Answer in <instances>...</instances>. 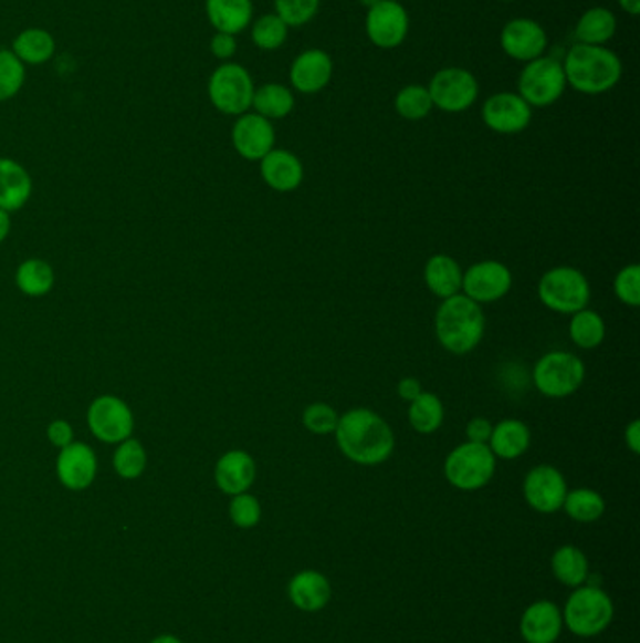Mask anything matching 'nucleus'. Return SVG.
<instances>
[{"mask_svg":"<svg viewBox=\"0 0 640 643\" xmlns=\"http://www.w3.org/2000/svg\"><path fill=\"white\" fill-rule=\"evenodd\" d=\"M336 444L349 461L363 467L386 463L395 450L391 425L370 408H352L338 418Z\"/></svg>","mask_w":640,"mask_h":643,"instance_id":"f257e3e1","label":"nucleus"},{"mask_svg":"<svg viewBox=\"0 0 640 643\" xmlns=\"http://www.w3.org/2000/svg\"><path fill=\"white\" fill-rule=\"evenodd\" d=\"M567 85L583 94H604L622 80V61L605 45L575 44L562 63Z\"/></svg>","mask_w":640,"mask_h":643,"instance_id":"f03ea898","label":"nucleus"},{"mask_svg":"<svg viewBox=\"0 0 640 643\" xmlns=\"http://www.w3.org/2000/svg\"><path fill=\"white\" fill-rule=\"evenodd\" d=\"M436 338L443 349L464 356L470 354L485 335V313L468 295L457 294L442 301L436 313Z\"/></svg>","mask_w":640,"mask_h":643,"instance_id":"7ed1b4c3","label":"nucleus"},{"mask_svg":"<svg viewBox=\"0 0 640 643\" xmlns=\"http://www.w3.org/2000/svg\"><path fill=\"white\" fill-rule=\"evenodd\" d=\"M562 618L567 631L575 636H599L609 629L615 619V604L604 589L580 585L567 599Z\"/></svg>","mask_w":640,"mask_h":643,"instance_id":"20e7f679","label":"nucleus"},{"mask_svg":"<svg viewBox=\"0 0 640 643\" xmlns=\"http://www.w3.org/2000/svg\"><path fill=\"white\" fill-rule=\"evenodd\" d=\"M537 294L543 305L558 314H575L590 303L591 288L580 269L558 266L542 277Z\"/></svg>","mask_w":640,"mask_h":643,"instance_id":"39448f33","label":"nucleus"},{"mask_svg":"<svg viewBox=\"0 0 640 643\" xmlns=\"http://www.w3.org/2000/svg\"><path fill=\"white\" fill-rule=\"evenodd\" d=\"M532 378L539 394L550 400H564L583 386L586 378L585 362L573 352L554 350L537 360Z\"/></svg>","mask_w":640,"mask_h":643,"instance_id":"423d86ee","label":"nucleus"},{"mask_svg":"<svg viewBox=\"0 0 640 643\" xmlns=\"http://www.w3.org/2000/svg\"><path fill=\"white\" fill-rule=\"evenodd\" d=\"M496 473V457L489 444L464 443L457 446L443 465V475L460 491H478L491 484Z\"/></svg>","mask_w":640,"mask_h":643,"instance_id":"0eeeda50","label":"nucleus"},{"mask_svg":"<svg viewBox=\"0 0 640 643\" xmlns=\"http://www.w3.org/2000/svg\"><path fill=\"white\" fill-rule=\"evenodd\" d=\"M254 82L249 70L237 63H222L212 72L207 93L212 106L224 115H243L254 101Z\"/></svg>","mask_w":640,"mask_h":643,"instance_id":"6e6552de","label":"nucleus"},{"mask_svg":"<svg viewBox=\"0 0 640 643\" xmlns=\"http://www.w3.org/2000/svg\"><path fill=\"white\" fill-rule=\"evenodd\" d=\"M566 74L558 59L539 56L529 61L518 77V94L529 107L553 106L566 91Z\"/></svg>","mask_w":640,"mask_h":643,"instance_id":"1a4fd4ad","label":"nucleus"},{"mask_svg":"<svg viewBox=\"0 0 640 643\" xmlns=\"http://www.w3.org/2000/svg\"><path fill=\"white\" fill-rule=\"evenodd\" d=\"M88 429L107 444L125 443L134 432V414L125 401L115 395H99L88 406Z\"/></svg>","mask_w":640,"mask_h":643,"instance_id":"9d476101","label":"nucleus"},{"mask_svg":"<svg viewBox=\"0 0 640 643\" xmlns=\"http://www.w3.org/2000/svg\"><path fill=\"white\" fill-rule=\"evenodd\" d=\"M427 89L432 104L442 112H466L478 101V80L472 72L464 69L440 70Z\"/></svg>","mask_w":640,"mask_h":643,"instance_id":"9b49d317","label":"nucleus"},{"mask_svg":"<svg viewBox=\"0 0 640 643\" xmlns=\"http://www.w3.org/2000/svg\"><path fill=\"white\" fill-rule=\"evenodd\" d=\"M513 276L505 263L497 260H483L473 263L462 277V294L479 305L494 303L510 294Z\"/></svg>","mask_w":640,"mask_h":643,"instance_id":"f8f14e48","label":"nucleus"},{"mask_svg":"<svg viewBox=\"0 0 640 643\" xmlns=\"http://www.w3.org/2000/svg\"><path fill=\"white\" fill-rule=\"evenodd\" d=\"M567 491L566 476L553 465H537L524 478V499L535 512H558L564 506Z\"/></svg>","mask_w":640,"mask_h":643,"instance_id":"ddd939ff","label":"nucleus"},{"mask_svg":"<svg viewBox=\"0 0 640 643\" xmlns=\"http://www.w3.org/2000/svg\"><path fill=\"white\" fill-rule=\"evenodd\" d=\"M410 31V15L397 0H381L367 13V34L379 50H395Z\"/></svg>","mask_w":640,"mask_h":643,"instance_id":"4468645a","label":"nucleus"},{"mask_svg":"<svg viewBox=\"0 0 640 643\" xmlns=\"http://www.w3.org/2000/svg\"><path fill=\"white\" fill-rule=\"evenodd\" d=\"M274 139L276 134L273 123L255 112L239 115L231 131V142L237 153L252 163H260L274 149Z\"/></svg>","mask_w":640,"mask_h":643,"instance_id":"2eb2a0df","label":"nucleus"},{"mask_svg":"<svg viewBox=\"0 0 640 643\" xmlns=\"http://www.w3.org/2000/svg\"><path fill=\"white\" fill-rule=\"evenodd\" d=\"M481 117L492 132L518 134L528 128L532 107L518 93H497L483 104Z\"/></svg>","mask_w":640,"mask_h":643,"instance_id":"dca6fc26","label":"nucleus"},{"mask_svg":"<svg viewBox=\"0 0 640 643\" xmlns=\"http://www.w3.org/2000/svg\"><path fill=\"white\" fill-rule=\"evenodd\" d=\"M502 50L518 63L539 59L547 50V32L534 19H513L500 34Z\"/></svg>","mask_w":640,"mask_h":643,"instance_id":"f3484780","label":"nucleus"},{"mask_svg":"<svg viewBox=\"0 0 640 643\" xmlns=\"http://www.w3.org/2000/svg\"><path fill=\"white\" fill-rule=\"evenodd\" d=\"M98 461L93 448L83 443H72L56 457V476L70 491H83L93 486Z\"/></svg>","mask_w":640,"mask_h":643,"instance_id":"a211bd4d","label":"nucleus"},{"mask_svg":"<svg viewBox=\"0 0 640 643\" xmlns=\"http://www.w3.org/2000/svg\"><path fill=\"white\" fill-rule=\"evenodd\" d=\"M564 631V618L550 600H537L524 610L521 636L526 643H556Z\"/></svg>","mask_w":640,"mask_h":643,"instance_id":"6ab92c4d","label":"nucleus"},{"mask_svg":"<svg viewBox=\"0 0 640 643\" xmlns=\"http://www.w3.org/2000/svg\"><path fill=\"white\" fill-rule=\"evenodd\" d=\"M333 77V61L324 50H308L293 61L290 80L295 91L316 94L329 85Z\"/></svg>","mask_w":640,"mask_h":643,"instance_id":"aec40b11","label":"nucleus"},{"mask_svg":"<svg viewBox=\"0 0 640 643\" xmlns=\"http://www.w3.org/2000/svg\"><path fill=\"white\" fill-rule=\"evenodd\" d=\"M255 461L249 452L230 450L220 457L214 467V481L222 494H246L255 481Z\"/></svg>","mask_w":640,"mask_h":643,"instance_id":"412c9836","label":"nucleus"},{"mask_svg":"<svg viewBox=\"0 0 640 643\" xmlns=\"http://www.w3.org/2000/svg\"><path fill=\"white\" fill-rule=\"evenodd\" d=\"M263 182L276 193H293L305 179V168L292 151L273 149L260 160Z\"/></svg>","mask_w":640,"mask_h":643,"instance_id":"4be33fe9","label":"nucleus"},{"mask_svg":"<svg viewBox=\"0 0 640 643\" xmlns=\"http://www.w3.org/2000/svg\"><path fill=\"white\" fill-rule=\"evenodd\" d=\"M331 583L317 570H301L287 585V597L301 612H319L331 600Z\"/></svg>","mask_w":640,"mask_h":643,"instance_id":"5701e85b","label":"nucleus"},{"mask_svg":"<svg viewBox=\"0 0 640 643\" xmlns=\"http://www.w3.org/2000/svg\"><path fill=\"white\" fill-rule=\"evenodd\" d=\"M32 179L21 164L12 158H0V209L12 212L31 200Z\"/></svg>","mask_w":640,"mask_h":643,"instance_id":"b1692460","label":"nucleus"},{"mask_svg":"<svg viewBox=\"0 0 640 643\" xmlns=\"http://www.w3.org/2000/svg\"><path fill=\"white\" fill-rule=\"evenodd\" d=\"M529 443H532V432L528 425L521 419L507 418L492 427L489 448L496 459L513 461L528 452Z\"/></svg>","mask_w":640,"mask_h":643,"instance_id":"393cba45","label":"nucleus"},{"mask_svg":"<svg viewBox=\"0 0 640 643\" xmlns=\"http://www.w3.org/2000/svg\"><path fill=\"white\" fill-rule=\"evenodd\" d=\"M206 13L214 31L235 37L250 25L254 4L252 0H206Z\"/></svg>","mask_w":640,"mask_h":643,"instance_id":"a878e982","label":"nucleus"},{"mask_svg":"<svg viewBox=\"0 0 640 643\" xmlns=\"http://www.w3.org/2000/svg\"><path fill=\"white\" fill-rule=\"evenodd\" d=\"M424 282L432 294L448 300L462 292L464 271L460 263L448 255H434L424 263Z\"/></svg>","mask_w":640,"mask_h":643,"instance_id":"bb28decb","label":"nucleus"},{"mask_svg":"<svg viewBox=\"0 0 640 643\" xmlns=\"http://www.w3.org/2000/svg\"><path fill=\"white\" fill-rule=\"evenodd\" d=\"M550 570L562 585L571 589L586 585V581L590 578L588 557L585 556V551L571 543L554 551V556L550 557Z\"/></svg>","mask_w":640,"mask_h":643,"instance_id":"cd10ccee","label":"nucleus"},{"mask_svg":"<svg viewBox=\"0 0 640 643\" xmlns=\"http://www.w3.org/2000/svg\"><path fill=\"white\" fill-rule=\"evenodd\" d=\"M12 51L21 63L29 66H42L50 63L56 51L55 38L51 32L40 27H31L25 31L19 32L13 38Z\"/></svg>","mask_w":640,"mask_h":643,"instance_id":"c85d7f7f","label":"nucleus"},{"mask_svg":"<svg viewBox=\"0 0 640 643\" xmlns=\"http://www.w3.org/2000/svg\"><path fill=\"white\" fill-rule=\"evenodd\" d=\"M616 23L615 13L607 8H590L578 19L575 37L578 44L604 45L615 37Z\"/></svg>","mask_w":640,"mask_h":643,"instance_id":"c756f323","label":"nucleus"},{"mask_svg":"<svg viewBox=\"0 0 640 643\" xmlns=\"http://www.w3.org/2000/svg\"><path fill=\"white\" fill-rule=\"evenodd\" d=\"M252 107L265 120H284L295 107V96L290 89L280 83H265L262 87L255 89Z\"/></svg>","mask_w":640,"mask_h":643,"instance_id":"7c9ffc66","label":"nucleus"},{"mask_svg":"<svg viewBox=\"0 0 640 643\" xmlns=\"http://www.w3.org/2000/svg\"><path fill=\"white\" fill-rule=\"evenodd\" d=\"M408 419H410L413 432L421 433V435H432L442 427L443 419H445V406L438 395L423 392L411 401L410 408H408Z\"/></svg>","mask_w":640,"mask_h":643,"instance_id":"2f4dec72","label":"nucleus"},{"mask_svg":"<svg viewBox=\"0 0 640 643\" xmlns=\"http://www.w3.org/2000/svg\"><path fill=\"white\" fill-rule=\"evenodd\" d=\"M15 284L19 290L31 298H42V295L50 294L51 288L55 284V273L50 263L40 260V258H31L25 260L18 268L15 273Z\"/></svg>","mask_w":640,"mask_h":643,"instance_id":"473e14b6","label":"nucleus"},{"mask_svg":"<svg viewBox=\"0 0 640 643\" xmlns=\"http://www.w3.org/2000/svg\"><path fill=\"white\" fill-rule=\"evenodd\" d=\"M605 335H607V325H605L601 314L591 311L588 307L571 314L569 338H571L573 343L577 344L578 349H597L599 344L604 343Z\"/></svg>","mask_w":640,"mask_h":643,"instance_id":"72a5a7b5","label":"nucleus"},{"mask_svg":"<svg viewBox=\"0 0 640 643\" xmlns=\"http://www.w3.org/2000/svg\"><path fill=\"white\" fill-rule=\"evenodd\" d=\"M605 508L607 505L604 497L588 487H578V489L567 491L566 500L562 506V510L577 523H594L597 519H601Z\"/></svg>","mask_w":640,"mask_h":643,"instance_id":"f704fd0d","label":"nucleus"},{"mask_svg":"<svg viewBox=\"0 0 640 643\" xmlns=\"http://www.w3.org/2000/svg\"><path fill=\"white\" fill-rule=\"evenodd\" d=\"M113 467L125 480L139 478L147 469V452L144 444L136 438H126L125 443L118 444L117 452L113 456Z\"/></svg>","mask_w":640,"mask_h":643,"instance_id":"c9c22d12","label":"nucleus"},{"mask_svg":"<svg viewBox=\"0 0 640 643\" xmlns=\"http://www.w3.org/2000/svg\"><path fill=\"white\" fill-rule=\"evenodd\" d=\"M432 98L429 89L423 85H408L397 94L395 110L400 117L408 121H421L432 112Z\"/></svg>","mask_w":640,"mask_h":643,"instance_id":"e433bc0d","label":"nucleus"},{"mask_svg":"<svg viewBox=\"0 0 640 643\" xmlns=\"http://www.w3.org/2000/svg\"><path fill=\"white\" fill-rule=\"evenodd\" d=\"M287 29L290 27L276 15V13H265L260 19H255L252 25V42L255 48L263 51H274L286 44Z\"/></svg>","mask_w":640,"mask_h":643,"instance_id":"4c0bfd02","label":"nucleus"},{"mask_svg":"<svg viewBox=\"0 0 640 643\" xmlns=\"http://www.w3.org/2000/svg\"><path fill=\"white\" fill-rule=\"evenodd\" d=\"M27 80L25 64L12 50H0V102L12 101Z\"/></svg>","mask_w":640,"mask_h":643,"instance_id":"58836bf2","label":"nucleus"},{"mask_svg":"<svg viewBox=\"0 0 640 643\" xmlns=\"http://www.w3.org/2000/svg\"><path fill=\"white\" fill-rule=\"evenodd\" d=\"M230 519L239 529H254L262 521V505L254 495H233L230 502Z\"/></svg>","mask_w":640,"mask_h":643,"instance_id":"ea45409f","label":"nucleus"},{"mask_svg":"<svg viewBox=\"0 0 640 643\" xmlns=\"http://www.w3.org/2000/svg\"><path fill=\"white\" fill-rule=\"evenodd\" d=\"M319 10V0H274V13L287 27L306 25Z\"/></svg>","mask_w":640,"mask_h":643,"instance_id":"a19ab883","label":"nucleus"},{"mask_svg":"<svg viewBox=\"0 0 640 643\" xmlns=\"http://www.w3.org/2000/svg\"><path fill=\"white\" fill-rule=\"evenodd\" d=\"M340 414L327 403H312L303 413V425L314 435H331L335 433Z\"/></svg>","mask_w":640,"mask_h":643,"instance_id":"79ce46f5","label":"nucleus"},{"mask_svg":"<svg viewBox=\"0 0 640 643\" xmlns=\"http://www.w3.org/2000/svg\"><path fill=\"white\" fill-rule=\"evenodd\" d=\"M615 294L623 305L639 307L640 303V268L629 263L618 271L615 279Z\"/></svg>","mask_w":640,"mask_h":643,"instance_id":"37998d69","label":"nucleus"},{"mask_svg":"<svg viewBox=\"0 0 640 643\" xmlns=\"http://www.w3.org/2000/svg\"><path fill=\"white\" fill-rule=\"evenodd\" d=\"M211 53L218 61L230 63V59L237 53L235 37L228 32H214V37L211 38Z\"/></svg>","mask_w":640,"mask_h":643,"instance_id":"c03bdc74","label":"nucleus"},{"mask_svg":"<svg viewBox=\"0 0 640 643\" xmlns=\"http://www.w3.org/2000/svg\"><path fill=\"white\" fill-rule=\"evenodd\" d=\"M48 437H50L51 444L56 446V448H66L70 444L74 443V429L69 422L64 419H55L51 422L50 427H48Z\"/></svg>","mask_w":640,"mask_h":643,"instance_id":"a18cd8bd","label":"nucleus"},{"mask_svg":"<svg viewBox=\"0 0 640 643\" xmlns=\"http://www.w3.org/2000/svg\"><path fill=\"white\" fill-rule=\"evenodd\" d=\"M492 427L494 425L491 424V419L481 418V416L470 419L466 425L468 443L489 444Z\"/></svg>","mask_w":640,"mask_h":643,"instance_id":"49530a36","label":"nucleus"},{"mask_svg":"<svg viewBox=\"0 0 640 643\" xmlns=\"http://www.w3.org/2000/svg\"><path fill=\"white\" fill-rule=\"evenodd\" d=\"M397 392L402 400L411 403L416 397L423 394V386H421V382L413 378V376H406V378L398 382Z\"/></svg>","mask_w":640,"mask_h":643,"instance_id":"de8ad7c7","label":"nucleus"},{"mask_svg":"<svg viewBox=\"0 0 640 643\" xmlns=\"http://www.w3.org/2000/svg\"><path fill=\"white\" fill-rule=\"evenodd\" d=\"M626 446H628L631 454H640V422L639 419H633L631 424L626 427Z\"/></svg>","mask_w":640,"mask_h":643,"instance_id":"09e8293b","label":"nucleus"},{"mask_svg":"<svg viewBox=\"0 0 640 643\" xmlns=\"http://www.w3.org/2000/svg\"><path fill=\"white\" fill-rule=\"evenodd\" d=\"M10 228H12V220H10V212L0 209V243L8 238L10 234Z\"/></svg>","mask_w":640,"mask_h":643,"instance_id":"8fccbe9b","label":"nucleus"},{"mask_svg":"<svg viewBox=\"0 0 640 643\" xmlns=\"http://www.w3.org/2000/svg\"><path fill=\"white\" fill-rule=\"evenodd\" d=\"M622 10L629 13V15H639L640 12V0H618Z\"/></svg>","mask_w":640,"mask_h":643,"instance_id":"3c124183","label":"nucleus"},{"mask_svg":"<svg viewBox=\"0 0 640 643\" xmlns=\"http://www.w3.org/2000/svg\"><path fill=\"white\" fill-rule=\"evenodd\" d=\"M150 643H182V640L171 634H162V636H156Z\"/></svg>","mask_w":640,"mask_h":643,"instance_id":"603ef678","label":"nucleus"},{"mask_svg":"<svg viewBox=\"0 0 640 643\" xmlns=\"http://www.w3.org/2000/svg\"><path fill=\"white\" fill-rule=\"evenodd\" d=\"M378 2H381V0H361L363 7H367L368 10H370L373 7H376Z\"/></svg>","mask_w":640,"mask_h":643,"instance_id":"864d4df0","label":"nucleus"},{"mask_svg":"<svg viewBox=\"0 0 640 643\" xmlns=\"http://www.w3.org/2000/svg\"><path fill=\"white\" fill-rule=\"evenodd\" d=\"M504 2H513V0H504Z\"/></svg>","mask_w":640,"mask_h":643,"instance_id":"5fc2aeb1","label":"nucleus"}]
</instances>
